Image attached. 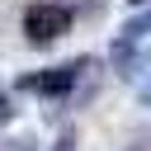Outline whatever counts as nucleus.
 I'll use <instances>...</instances> for the list:
<instances>
[{
    "label": "nucleus",
    "mask_w": 151,
    "mask_h": 151,
    "mask_svg": "<svg viewBox=\"0 0 151 151\" xmlns=\"http://www.w3.org/2000/svg\"><path fill=\"white\" fill-rule=\"evenodd\" d=\"M142 99H146V104H151V85H146V90H142Z\"/></svg>",
    "instance_id": "5"
},
{
    "label": "nucleus",
    "mask_w": 151,
    "mask_h": 151,
    "mask_svg": "<svg viewBox=\"0 0 151 151\" xmlns=\"http://www.w3.org/2000/svg\"><path fill=\"white\" fill-rule=\"evenodd\" d=\"M137 5H151V0H137Z\"/></svg>",
    "instance_id": "6"
},
{
    "label": "nucleus",
    "mask_w": 151,
    "mask_h": 151,
    "mask_svg": "<svg viewBox=\"0 0 151 151\" xmlns=\"http://www.w3.org/2000/svg\"><path fill=\"white\" fill-rule=\"evenodd\" d=\"M66 28H71V9H66V5H47V0H38V5L24 9V33H28L33 47L57 42Z\"/></svg>",
    "instance_id": "1"
},
{
    "label": "nucleus",
    "mask_w": 151,
    "mask_h": 151,
    "mask_svg": "<svg viewBox=\"0 0 151 151\" xmlns=\"http://www.w3.org/2000/svg\"><path fill=\"white\" fill-rule=\"evenodd\" d=\"M52 151H76V132H61V137H57V146H52Z\"/></svg>",
    "instance_id": "4"
},
{
    "label": "nucleus",
    "mask_w": 151,
    "mask_h": 151,
    "mask_svg": "<svg viewBox=\"0 0 151 151\" xmlns=\"http://www.w3.org/2000/svg\"><path fill=\"white\" fill-rule=\"evenodd\" d=\"M5 151H33V137H9Z\"/></svg>",
    "instance_id": "3"
},
{
    "label": "nucleus",
    "mask_w": 151,
    "mask_h": 151,
    "mask_svg": "<svg viewBox=\"0 0 151 151\" xmlns=\"http://www.w3.org/2000/svg\"><path fill=\"white\" fill-rule=\"evenodd\" d=\"M94 61L90 57H80V61H66V66H52V71H42V76H28V80H19L24 90H33V94H66L76 80H80V71H90Z\"/></svg>",
    "instance_id": "2"
}]
</instances>
